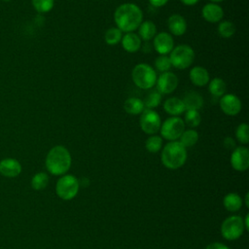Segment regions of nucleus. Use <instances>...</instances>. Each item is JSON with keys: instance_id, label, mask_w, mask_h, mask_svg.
<instances>
[{"instance_id": "1", "label": "nucleus", "mask_w": 249, "mask_h": 249, "mask_svg": "<svg viewBox=\"0 0 249 249\" xmlns=\"http://www.w3.org/2000/svg\"><path fill=\"white\" fill-rule=\"evenodd\" d=\"M114 21L122 32H132L143 21L142 10L134 3L121 4L115 10Z\"/></svg>"}, {"instance_id": "2", "label": "nucleus", "mask_w": 249, "mask_h": 249, "mask_svg": "<svg viewBox=\"0 0 249 249\" xmlns=\"http://www.w3.org/2000/svg\"><path fill=\"white\" fill-rule=\"evenodd\" d=\"M72 158L70 152L61 145L53 147L47 154L45 164L47 170L53 175H64L71 167Z\"/></svg>"}, {"instance_id": "3", "label": "nucleus", "mask_w": 249, "mask_h": 249, "mask_svg": "<svg viewBox=\"0 0 249 249\" xmlns=\"http://www.w3.org/2000/svg\"><path fill=\"white\" fill-rule=\"evenodd\" d=\"M161 163L168 169H178L187 160V150L179 141H170L162 149Z\"/></svg>"}, {"instance_id": "4", "label": "nucleus", "mask_w": 249, "mask_h": 249, "mask_svg": "<svg viewBox=\"0 0 249 249\" xmlns=\"http://www.w3.org/2000/svg\"><path fill=\"white\" fill-rule=\"evenodd\" d=\"M131 78L134 85L142 89H152L157 82L156 70L147 63L136 64L131 71Z\"/></svg>"}, {"instance_id": "5", "label": "nucleus", "mask_w": 249, "mask_h": 249, "mask_svg": "<svg viewBox=\"0 0 249 249\" xmlns=\"http://www.w3.org/2000/svg\"><path fill=\"white\" fill-rule=\"evenodd\" d=\"M171 66L183 70L190 67L195 60V52L189 45H179L170 52L168 56Z\"/></svg>"}, {"instance_id": "6", "label": "nucleus", "mask_w": 249, "mask_h": 249, "mask_svg": "<svg viewBox=\"0 0 249 249\" xmlns=\"http://www.w3.org/2000/svg\"><path fill=\"white\" fill-rule=\"evenodd\" d=\"M79 188L80 183L74 175L64 174L56 182L55 193L59 198L63 200H71L77 196Z\"/></svg>"}, {"instance_id": "7", "label": "nucleus", "mask_w": 249, "mask_h": 249, "mask_svg": "<svg viewBox=\"0 0 249 249\" xmlns=\"http://www.w3.org/2000/svg\"><path fill=\"white\" fill-rule=\"evenodd\" d=\"M245 230L243 219L240 216H230L221 225L222 236L227 240L239 238Z\"/></svg>"}, {"instance_id": "8", "label": "nucleus", "mask_w": 249, "mask_h": 249, "mask_svg": "<svg viewBox=\"0 0 249 249\" xmlns=\"http://www.w3.org/2000/svg\"><path fill=\"white\" fill-rule=\"evenodd\" d=\"M185 130V124L180 117H170L160 125V137L169 141H176Z\"/></svg>"}, {"instance_id": "9", "label": "nucleus", "mask_w": 249, "mask_h": 249, "mask_svg": "<svg viewBox=\"0 0 249 249\" xmlns=\"http://www.w3.org/2000/svg\"><path fill=\"white\" fill-rule=\"evenodd\" d=\"M139 124L143 132L146 134H156L161 125V120L160 115L153 109H144L140 114Z\"/></svg>"}, {"instance_id": "10", "label": "nucleus", "mask_w": 249, "mask_h": 249, "mask_svg": "<svg viewBox=\"0 0 249 249\" xmlns=\"http://www.w3.org/2000/svg\"><path fill=\"white\" fill-rule=\"evenodd\" d=\"M178 84H179L178 77L170 71L161 73L157 78V82H156L157 89L161 94H169L173 92L177 89Z\"/></svg>"}, {"instance_id": "11", "label": "nucleus", "mask_w": 249, "mask_h": 249, "mask_svg": "<svg viewBox=\"0 0 249 249\" xmlns=\"http://www.w3.org/2000/svg\"><path fill=\"white\" fill-rule=\"evenodd\" d=\"M219 104L223 113L228 116L238 115L242 108L239 97L232 93H225L223 96H221Z\"/></svg>"}, {"instance_id": "12", "label": "nucleus", "mask_w": 249, "mask_h": 249, "mask_svg": "<svg viewBox=\"0 0 249 249\" xmlns=\"http://www.w3.org/2000/svg\"><path fill=\"white\" fill-rule=\"evenodd\" d=\"M231 165L236 171H245L249 167V150L244 146L236 147L231 155Z\"/></svg>"}, {"instance_id": "13", "label": "nucleus", "mask_w": 249, "mask_h": 249, "mask_svg": "<svg viewBox=\"0 0 249 249\" xmlns=\"http://www.w3.org/2000/svg\"><path fill=\"white\" fill-rule=\"evenodd\" d=\"M155 50L160 53V55H166L174 48V40L170 33L168 32H160L156 34L153 42Z\"/></svg>"}, {"instance_id": "14", "label": "nucleus", "mask_w": 249, "mask_h": 249, "mask_svg": "<svg viewBox=\"0 0 249 249\" xmlns=\"http://www.w3.org/2000/svg\"><path fill=\"white\" fill-rule=\"evenodd\" d=\"M20 162L14 158H5L0 160V174L6 178H15L21 173Z\"/></svg>"}, {"instance_id": "15", "label": "nucleus", "mask_w": 249, "mask_h": 249, "mask_svg": "<svg viewBox=\"0 0 249 249\" xmlns=\"http://www.w3.org/2000/svg\"><path fill=\"white\" fill-rule=\"evenodd\" d=\"M201 16L206 21L210 23H217L223 19L224 10L219 4L210 2L203 6L201 10Z\"/></svg>"}, {"instance_id": "16", "label": "nucleus", "mask_w": 249, "mask_h": 249, "mask_svg": "<svg viewBox=\"0 0 249 249\" xmlns=\"http://www.w3.org/2000/svg\"><path fill=\"white\" fill-rule=\"evenodd\" d=\"M167 27L170 34L174 36H182L187 31V21L183 16L173 14L167 19Z\"/></svg>"}, {"instance_id": "17", "label": "nucleus", "mask_w": 249, "mask_h": 249, "mask_svg": "<svg viewBox=\"0 0 249 249\" xmlns=\"http://www.w3.org/2000/svg\"><path fill=\"white\" fill-rule=\"evenodd\" d=\"M192 84L196 87H203L210 81L209 73L206 68L202 66H194L189 73Z\"/></svg>"}, {"instance_id": "18", "label": "nucleus", "mask_w": 249, "mask_h": 249, "mask_svg": "<svg viewBox=\"0 0 249 249\" xmlns=\"http://www.w3.org/2000/svg\"><path fill=\"white\" fill-rule=\"evenodd\" d=\"M164 111L171 117H179L186 111L184 102L179 97H169L163 103Z\"/></svg>"}, {"instance_id": "19", "label": "nucleus", "mask_w": 249, "mask_h": 249, "mask_svg": "<svg viewBox=\"0 0 249 249\" xmlns=\"http://www.w3.org/2000/svg\"><path fill=\"white\" fill-rule=\"evenodd\" d=\"M121 44L124 51L133 53L139 51L141 47V39L138 34H135L133 32H127L123 35Z\"/></svg>"}, {"instance_id": "20", "label": "nucleus", "mask_w": 249, "mask_h": 249, "mask_svg": "<svg viewBox=\"0 0 249 249\" xmlns=\"http://www.w3.org/2000/svg\"><path fill=\"white\" fill-rule=\"evenodd\" d=\"M182 100L186 110L198 111L203 106V98L197 91H188Z\"/></svg>"}, {"instance_id": "21", "label": "nucleus", "mask_w": 249, "mask_h": 249, "mask_svg": "<svg viewBox=\"0 0 249 249\" xmlns=\"http://www.w3.org/2000/svg\"><path fill=\"white\" fill-rule=\"evenodd\" d=\"M137 29H138V36L140 37V39L144 41H150L157 34V26L151 20L142 21Z\"/></svg>"}, {"instance_id": "22", "label": "nucleus", "mask_w": 249, "mask_h": 249, "mask_svg": "<svg viewBox=\"0 0 249 249\" xmlns=\"http://www.w3.org/2000/svg\"><path fill=\"white\" fill-rule=\"evenodd\" d=\"M124 111L129 115H140L144 109L143 100L137 97H128L124 103Z\"/></svg>"}, {"instance_id": "23", "label": "nucleus", "mask_w": 249, "mask_h": 249, "mask_svg": "<svg viewBox=\"0 0 249 249\" xmlns=\"http://www.w3.org/2000/svg\"><path fill=\"white\" fill-rule=\"evenodd\" d=\"M224 207L230 212H236L242 206V198L236 193H230L223 199Z\"/></svg>"}, {"instance_id": "24", "label": "nucleus", "mask_w": 249, "mask_h": 249, "mask_svg": "<svg viewBox=\"0 0 249 249\" xmlns=\"http://www.w3.org/2000/svg\"><path fill=\"white\" fill-rule=\"evenodd\" d=\"M208 90L209 92L216 97H221L226 93L227 85L226 82L221 78H213L208 83Z\"/></svg>"}, {"instance_id": "25", "label": "nucleus", "mask_w": 249, "mask_h": 249, "mask_svg": "<svg viewBox=\"0 0 249 249\" xmlns=\"http://www.w3.org/2000/svg\"><path fill=\"white\" fill-rule=\"evenodd\" d=\"M198 141V133L196 130L190 128V129H185L181 136L179 137V142L187 149L190 147H193L196 144Z\"/></svg>"}, {"instance_id": "26", "label": "nucleus", "mask_w": 249, "mask_h": 249, "mask_svg": "<svg viewBox=\"0 0 249 249\" xmlns=\"http://www.w3.org/2000/svg\"><path fill=\"white\" fill-rule=\"evenodd\" d=\"M184 116V124L185 125H188L191 128H195L200 124L201 122V116L198 111L196 110H186Z\"/></svg>"}, {"instance_id": "27", "label": "nucleus", "mask_w": 249, "mask_h": 249, "mask_svg": "<svg viewBox=\"0 0 249 249\" xmlns=\"http://www.w3.org/2000/svg\"><path fill=\"white\" fill-rule=\"evenodd\" d=\"M123 37V32L118 27H111L106 30L104 34V40L107 45L115 46L121 43Z\"/></svg>"}, {"instance_id": "28", "label": "nucleus", "mask_w": 249, "mask_h": 249, "mask_svg": "<svg viewBox=\"0 0 249 249\" xmlns=\"http://www.w3.org/2000/svg\"><path fill=\"white\" fill-rule=\"evenodd\" d=\"M144 106L146 109H155L160 106L161 103V93H160L158 90H152L150 91L145 99L143 100Z\"/></svg>"}, {"instance_id": "29", "label": "nucleus", "mask_w": 249, "mask_h": 249, "mask_svg": "<svg viewBox=\"0 0 249 249\" xmlns=\"http://www.w3.org/2000/svg\"><path fill=\"white\" fill-rule=\"evenodd\" d=\"M145 148L148 152L152 154L160 152L162 148V138L156 134L151 135L145 141Z\"/></svg>"}, {"instance_id": "30", "label": "nucleus", "mask_w": 249, "mask_h": 249, "mask_svg": "<svg viewBox=\"0 0 249 249\" xmlns=\"http://www.w3.org/2000/svg\"><path fill=\"white\" fill-rule=\"evenodd\" d=\"M49 184V176L45 172H38L31 179V187L36 191L44 190Z\"/></svg>"}, {"instance_id": "31", "label": "nucleus", "mask_w": 249, "mask_h": 249, "mask_svg": "<svg viewBox=\"0 0 249 249\" xmlns=\"http://www.w3.org/2000/svg\"><path fill=\"white\" fill-rule=\"evenodd\" d=\"M217 30L221 37L228 39L234 35L235 25L230 20H223V21H220Z\"/></svg>"}, {"instance_id": "32", "label": "nucleus", "mask_w": 249, "mask_h": 249, "mask_svg": "<svg viewBox=\"0 0 249 249\" xmlns=\"http://www.w3.org/2000/svg\"><path fill=\"white\" fill-rule=\"evenodd\" d=\"M31 3L39 14H46L54 6V0H31Z\"/></svg>"}, {"instance_id": "33", "label": "nucleus", "mask_w": 249, "mask_h": 249, "mask_svg": "<svg viewBox=\"0 0 249 249\" xmlns=\"http://www.w3.org/2000/svg\"><path fill=\"white\" fill-rule=\"evenodd\" d=\"M235 137L241 144H247L249 142V125L245 123L238 124L235 129Z\"/></svg>"}, {"instance_id": "34", "label": "nucleus", "mask_w": 249, "mask_h": 249, "mask_svg": "<svg viewBox=\"0 0 249 249\" xmlns=\"http://www.w3.org/2000/svg\"><path fill=\"white\" fill-rule=\"evenodd\" d=\"M155 67L160 73L167 72L171 68V62L167 55H159L155 60Z\"/></svg>"}, {"instance_id": "35", "label": "nucleus", "mask_w": 249, "mask_h": 249, "mask_svg": "<svg viewBox=\"0 0 249 249\" xmlns=\"http://www.w3.org/2000/svg\"><path fill=\"white\" fill-rule=\"evenodd\" d=\"M205 249H230L227 245L220 242H213L206 246Z\"/></svg>"}, {"instance_id": "36", "label": "nucleus", "mask_w": 249, "mask_h": 249, "mask_svg": "<svg viewBox=\"0 0 249 249\" xmlns=\"http://www.w3.org/2000/svg\"><path fill=\"white\" fill-rule=\"evenodd\" d=\"M224 145L227 149H233L235 147V142L231 137H226L224 139Z\"/></svg>"}, {"instance_id": "37", "label": "nucleus", "mask_w": 249, "mask_h": 249, "mask_svg": "<svg viewBox=\"0 0 249 249\" xmlns=\"http://www.w3.org/2000/svg\"><path fill=\"white\" fill-rule=\"evenodd\" d=\"M150 4L156 8H160V7H163L164 5H166V3L168 2V0H149Z\"/></svg>"}, {"instance_id": "38", "label": "nucleus", "mask_w": 249, "mask_h": 249, "mask_svg": "<svg viewBox=\"0 0 249 249\" xmlns=\"http://www.w3.org/2000/svg\"><path fill=\"white\" fill-rule=\"evenodd\" d=\"M184 5L186 6H194L196 5L199 0H180Z\"/></svg>"}, {"instance_id": "39", "label": "nucleus", "mask_w": 249, "mask_h": 249, "mask_svg": "<svg viewBox=\"0 0 249 249\" xmlns=\"http://www.w3.org/2000/svg\"><path fill=\"white\" fill-rule=\"evenodd\" d=\"M248 218H249V214H246V216H245V221H243V223H244V227H245V229L248 231L249 230V226H248Z\"/></svg>"}, {"instance_id": "40", "label": "nucleus", "mask_w": 249, "mask_h": 249, "mask_svg": "<svg viewBox=\"0 0 249 249\" xmlns=\"http://www.w3.org/2000/svg\"><path fill=\"white\" fill-rule=\"evenodd\" d=\"M248 196H249V195H248V194H246V196H245V204H246V206H247V207H249V201H248Z\"/></svg>"}, {"instance_id": "41", "label": "nucleus", "mask_w": 249, "mask_h": 249, "mask_svg": "<svg viewBox=\"0 0 249 249\" xmlns=\"http://www.w3.org/2000/svg\"><path fill=\"white\" fill-rule=\"evenodd\" d=\"M222 1H224V0H210V2H212V3H219V2H222Z\"/></svg>"}, {"instance_id": "42", "label": "nucleus", "mask_w": 249, "mask_h": 249, "mask_svg": "<svg viewBox=\"0 0 249 249\" xmlns=\"http://www.w3.org/2000/svg\"><path fill=\"white\" fill-rule=\"evenodd\" d=\"M2 1H10V0H2Z\"/></svg>"}]
</instances>
